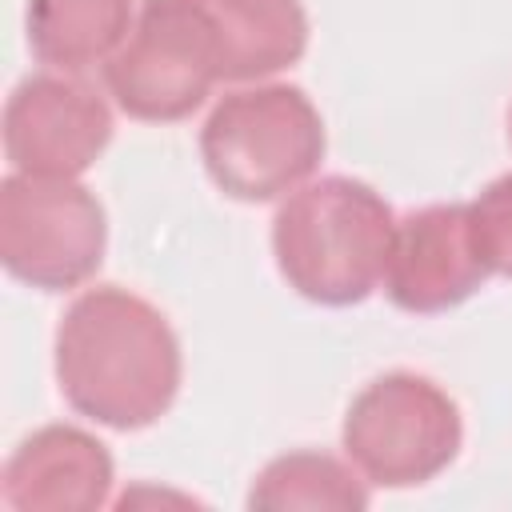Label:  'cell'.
Wrapping results in <instances>:
<instances>
[{"mask_svg": "<svg viewBox=\"0 0 512 512\" xmlns=\"http://www.w3.org/2000/svg\"><path fill=\"white\" fill-rule=\"evenodd\" d=\"M180 340L144 296L100 284L80 292L56 324V380L64 400L116 432L156 424L180 392Z\"/></svg>", "mask_w": 512, "mask_h": 512, "instance_id": "cell-1", "label": "cell"}, {"mask_svg": "<svg viewBox=\"0 0 512 512\" xmlns=\"http://www.w3.org/2000/svg\"><path fill=\"white\" fill-rule=\"evenodd\" d=\"M392 236L396 216L372 184L324 176L280 204L272 256L292 292L324 308H348L384 280Z\"/></svg>", "mask_w": 512, "mask_h": 512, "instance_id": "cell-2", "label": "cell"}, {"mask_svg": "<svg viewBox=\"0 0 512 512\" xmlns=\"http://www.w3.org/2000/svg\"><path fill=\"white\" fill-rule=\"evenodd\" d=\"M324 148V120L296 84L228 92L200 128V160L212 184L244 204H264L304 184Z\"/></svg>", "mask_w": 512, "mask_h": 512, "instance_id": "cell-3", "label": "cell"}, {"mask_svg": "<svg viewBox=\"0 0 512 512\" xmlns=\"http://www.w3.org/2000/svg\"><path fill=\"white\" fill-rule=\"evenodd\" d=\"M344 452L380 488L440 476L464 444L456 400L420 372H384L344 412Z\"/></svg>", "mask_w": 512, "mask_h": 512, "instance_id": "cell-4", "label": "cell"}, {"mask_svg": "<svg viewBox=\"0 0 512 512\" xmlns=\"http://www.w3.org/2000/svg\"><path fill=\"white\" fill-rule=\"evenodd\" d=\"M108 220L92 188L76 180H0V264L40 292L80 288L104 260Z\"/></svg>", "mask_w": 512, "mask_h": 512, "instance_id": "cell-5", "label": "cell"}, {"mask_svg": "<svg viewBox=\"0 0 512 512\" xmlns=\"http://www.w3.org/2000/svg\"><path fill=\"white\" fill-rule=\"evenodd\" d=\"M120 112L172 124L192 116L220 80L216 48L188 0H144L120 52L104 64Z\"/></svg>", "mask_w": 512, "mask_h": 512, "instance_id": "cell-6", "label": "cell"}, {"mask_svg": "<svg viewBox=\"0 0 512 512\" xmlns=\"http://www.w3.org/2000/svg\"><path fill=\"white\" fill-rule=\"evenodd\" d=\"M112 140L104 96L72 76L40 72L12 88L4 104V156L36 180H76Z\"/></svg>", "mask_w": 512, "mask_h": 512, "instance_id": "cell-7", "label": "cell"}, {"mask_svg": "<svg viewBox=\"0 0 512 512\" xmlns=\"http://www.w3.org/2000/svg\"><path fill=\"white\" fill-rule=\"evenodd\" d=\"M492 272L484 268L468 204H428L396 220L388 268H384V292L396 308L432 316L464 304Z\"/></svg>", "mask_w": 512, "mask_h": 512, "instance_id": "cell-8", "label": "cell"}, {"mask_svg": "<svg viewBox=\"0 0 512 512\" xmlns=\"http://www.w3.org/2000/svg\"><path fill=\"white\" fill-rule=\"evenodd\" d=\"M108 492V448L72 424L32 432L4 464V504L16 512H92L108 504Z\"/></svg>", "mask_w": 512, "mask_h": 512, "instance_id": "cell-9", "label": "cell"}, {"mask_svg": "<svg viewBox=\"0 0 512 512\" xmlns=\"http://www.w3.org/2000/svg\"><path fill=\"white\" fill-rule=\"evenodd\" d=\"M204 20L220 80H264L292 68L308 48L300 0H188Z\"/></svg>", "mask_w": 512, "mask_h": 512, "instance_id": "cell-10", "label": "cell"}, {"mask_svg": "<svg viewBox=\"0 0 512 512\" xmlns=\"http://www.w3.org/2000/svg\"><path fill=\"white\" fill-rule=\"evenodd\" d=\"M132 32V0H28V48L56 72L108 64Z\"/></svg>", "mask_w": 512, "mask_h": 512, "instance_id": "cell-11", "label": "cell"}, {"mask_svg": "<svg viewBox=\"0 0 512 512\" xmlns=\"http://www.w3.org/2000/svg\"><path fill=\"white\" fill-rule=\"evenodd\" d=\"M248 508L260 512H292V508H332V512H364L368 488L328 452H288L264 464L248 492Z\"/></svg>", "mask_w": 512, "mask_h": 512, "instance_id": "cell-12", "label": "cell"}, {"mask_svg": "<svg viewBox=\"0 0 512 512\" xmlns=\"http://www.w3.org/2000/svg\"><path fill=\"white\" fill-rule=\"evenodd\" d=\"M468 224L484 268L512 276V172L480 188V196L468 204Z\"/></svg>", "mask_w": 512, "mask_h": 512, "instance_id": "cell-13", "label": "cell"}, {"mask_svg": "<svg viewBox=\"0 0 512 512\" xmlns=\"http://www.w3.org/2000/svg\"><path fill=\"white\" fill-rule=\"evenodd\" d=\"M508 140H512V108H508Z\"/></svg>", "mask_w": 512, "mask_h": 512, "instance_id": "cell-14", "label": "cell"}]
</instances>
